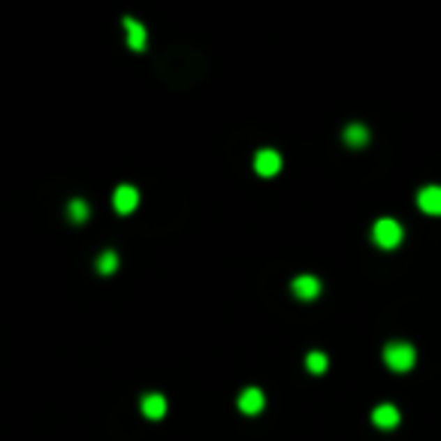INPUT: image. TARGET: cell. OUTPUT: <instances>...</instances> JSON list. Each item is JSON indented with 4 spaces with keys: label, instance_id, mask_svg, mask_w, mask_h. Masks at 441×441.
I'll return each instance as SVG.
<instances>
[{
    "label": "cell",
    "instance_id": "4fadbf2b",
    "mask_svg": "<svg viewBox=\"0 0 441 441\" xmlns=\"http://www.w3.org/2000/svg\"><path fill=\"white\" fill-rule=\"evenodd\" d=\"M115 269H118V254H115V251L100 254V260H97V272H100V275H112Z\"/></svg>",
    "mask_w": 441,
    "mask_h": 441
},
{
    "label": "cell",
    "instance_id": "8992f818",
    "mask_svg": "<svg viewBox=\"0 0 441 441\" xmlns=\"http://www.w3.org/2000/svg\"><path fill=\"white\" fill-rule=\"evenodd\" d=\"M417 206L424 209L426 215H441V188L438 185H426L417 194Z\"/></svg>",
    "mask_w": 441,
    "mask_h": 441
},
{
    "label": "cell",
    "instance_id": "3957f363",
    "mask_svg": "<svg viewBox=\"0 0 441 441\" xmlns=\"http://www.w3.org/2000/svg\"><path fill=\"white\" fill-rule=\"evenodd\" d=\"M112 206H115V212L130 215L133 209L140 206V194H136V188H130V185H118V188H115V194H112Z\"/></svg>",
    "mask_w": 441,
    "mask_h": 441
},
{
    "label": "cell",
    "instance_id": "52a82bcc",
    "mask_svg": "<svg viewBox=\"0 0 441 441\" xmlns=\"http://www.w3.org/2000/svg\"><path fill=\"white\" fill-rule=\"evenodd\" d=\"M263 405H266V399L257 387H248L239 393V411H245V414H260Z\"/></svg>",
    "mask_w": 441,
    "mask_h": 441
},
{
    "label": "cell",
    "instance_id": "5bb4252c",
    "mask_svg": "<svg viewBox=\"0 0 441 441\" xmlns=\"http://www.w3.org/2000/svg\"><path fill=\"white\" fill-rule=\"evenodd\" d=\"M306 369H308V372H315V375L327 372V354H320V351H311V354L306 357Z\"/></svg>",
    "mask_w": 441,
    "mask_h": 441
},
{
    "label": "cell",
    "instance_id": "7c38bea8",
    "mask_svg": "<svg viewBox=\"0 0 441 441\" xmlns=\"http://www.w3.org/2000/svg\"><path fill=\"white\" fill-rule=\"evenodd\" d=\"M67 215H70V221H76V224H85L88 221V203L85 200H73V203L67 206Z\"/></svg>",
    "mask_w": 441,
    "mask_h": 441
},
{
    "label": "cell",
    "instance_id": "8fae6325",
    "mask_svg": "<svg viewBox=\"0 0 441 441\" xmlns=\"http://www.w3.org/2000/svg\"><path fill=\"white\" fill-rule=\"evenodd\" d=\"M345 142L351 145V149H363V145L369 142V130H366L363 124H347L345 127Z\"/></svg>",
    "mask_w": 441,
    "mask_h": 441
},
{
    "label": "cell",
    "instance_id": "7a4b0ae2",
    "mask_svg": "<svg viewBox=\"0 0 441 441\" xmlns=\"http://www.w3.org/2000/svg\"><path fill=\"white\" fill-rule=\"evenodd\" d=\"M402 224L399 221H393V218H381L378 224L372 227V239L378 242L381 248H396L399 242H402Z\"/></svg>",
    "mask_w": 441,
    "mask_h": 441
},
{
    "label": "cell",
    "instance_id": "5b68a950",
    "mask_svg": "<svg viewBox=\"0 0 441 441\" xmlns=\"http://www.w3.org/2000/svg\"><path fill=\"white\" fill-rule=\"evenodd\" d=\"M290 290H293L297 299H315L320 293V281L315 278V275H299V278H293Z\"/></svg>",
    "mask_w": 441,
    "mask_h": 441
},
{
    "label": "cell",
    "instance_id": "277c9868",
    "mask_svg": "<svg viewBox=\"0 0 441 441\" xmlns=\"http://www.w3.org/2000/svg\"><path fill=\"white\" fill-rule=\"evenodd\" d=\"M254 170H257V176H263V179L275 176V172L281 170V154H278V151H272V149L257 151V158H254Z\"/></svg>",
    "mask_w": 441,
    "mask_h": 441
},
{
    "label": "cell",
    "instance_id": "30bf717a",
    "mask_svg": "<svg viewBox=\"0 0 441 441\" xmlns=\"http://www.w3.org/2000/svg\"><path fill=\"white\" fill-rule=\"evenodd\" d=\"M124 31H127V45H130L133 52H142L145 43H149V33H145V27L140 22H133V18H124Z\"/></svg>",
    "mask_w": 441,
    "mask_h": 441
},
{
    "label": "cell",
    "instance_id": "9c48e42d",
    "mask_svg": "<svg viewBox=\"0 0 441 441\" xmlns=\"http://www.w3.org/2000/svg\"><path fill=\"white\" fill-rule=\"evenodd\" d=\"M140 408H142V414L149 420H160L163 414H167V399H163L160 393H149V396H142Z\"/></svg>",
    "mask_w": 441,
    "mask_h": 441
},
{
    "label": "cell",
    "instance_id": "6da1fadb",
    "mask_svg": "<svg viewBox=\"0 0 441 441\" xmlns=\"http://www.w3.org/2000/svg\"><path fill=\"white\" fill-rule=\"evenodd\" d=\"M414 360H417V354L408 342H390L384 347V363H387L393 372H408L411 366H414Z\"/></svg>",
    "mask_w": 441,
    "mask_h": 441
},
{
    "label": "cell",
    "instance_id": "ba28073f",
    "mask_svg": "<svg viewBox=\"0 0 441 441\" xmlns=\"http://www.w3.org/2000/svg\"><path fill=\"white\" fill-rule=\"evenodd\" d=\"M372 424L378 426V429H393V426H399V408L396 405H378L372 411Z\"/></svg>",
    "mask_w": 441,
    "mask_h": 441
}]
</instances>
